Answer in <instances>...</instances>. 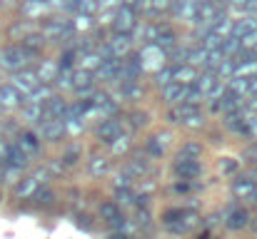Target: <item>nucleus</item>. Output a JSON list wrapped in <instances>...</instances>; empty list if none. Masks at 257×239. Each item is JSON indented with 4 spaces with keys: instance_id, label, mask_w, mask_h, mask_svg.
Instances as JSON below:
<instances>
[{
    "instance_id": "obj_1",
    "label": "nucleus",
    "mask_w": 257,
    "mask_h": 239,
    "mask_svg": "<svg viewBox=\"0 0 257 239\" xmlns=\"http://www.w3.org/2000/svg\"><path fill=\"white\" fill-rule=\"evenodd\" d=\"M35 60L33 53H28L20 43L18 45H5L0 48V70H8V73H20V70H28V65Z\"/></svg>"
},
{
    "instance_id": "obj_2",
    "label": "nucleus",
    "mask_w": 257,
    "mask_h": 239,
    "mask_svg": "<svg viewBox=\"0 0 257 239\" xmlns=\"http://www.w3.org/2000/svg\"><path fill=\"white\" fill-rule=\"evenodd\" d=\"M168 120L175 125H185V127H202L205 125V115L197 110V105H187L180 102L168 112Z\"/></svg>"
},
{
    "instance_id": "obj_3",
    "label": "nucleus",
    "mask_w": 257,
    "mask_h": 239,
    "mask_svg": "<svg viewBox=\"0 0 257 239\" xmlns=\"http://www.w3.org/2000/svg\"><path fill=\"white\" fill-rule=\"evenodd\" d=\"M195 222H197V217H195V212H190V209H168L165 212V227L175 232V234H185V232H190L192 227H195Z\"/></svg>"
},
{
    "instance_id": "obj_4",
    "label": "nucleus",
    "mask_w": 257,
    "mask_h": 239,
    "mask_svg": "<svg viewBox=\"0 0 257 239\" xmlns=\"http://www.w3.org/2000/svg\"><path fill=\"white\" fill-rule=\"evenodd\" d=\"M138 60H140V68H143V70H155V73H158V70L165 68L168 53H165L163 48H158L155 43H148V45L140 50Z\"/></svg>"
},
{
    "instance_id": "obj_5",
    "label": "nucleus",
    "mask_w": 257,
    "mask_h": 239,
    "mask_svg": "<svg viewBox=\"0 0 257 239\" xmlns=\"http://www.w3.org/2000/svg\"><path fill=\"white\" fill-rule=\"evenodd\" d=\"M45 182H48V169H38V172H33L30 177L20 179V184L15 187V194H18L20 199H28V197H33L40 187H45Z\"/></svg>"
},
{
    "instance_id": "obj_6",
    "label": "nucleus",
    "mask_w": 257,
    "mask_h": 239,
    "mask_svg": "<svg viewBox=\"0 0 257 239\" xmlns=\"http://www.w3.org/2000/svg\"><path fill=\"white\" fill-rule=\"evenodd\" d=\"M10 87L18 90L23 97H28V95H33V92L40 87V80L35 75V70H20V73H13Z\"/></svg>"
},
{
    "instance_id": "obj_7",
    "label": "nucleus",
    "mask_w": 257,
    "mask_h": 239,
    "mask_svg": "<svg viewBox=\"0 0 257 239\" xmlns=\"http://www.w3.org/2000/svg\"><path fill=\"white\" fill-rule=\"evenodd\" d=\"M133 33H115L105 45H107V50H110V55L112 58H117V60H122L130 50H133Z\"/></svg>"
},
{
    "instance_id": "obj_8",
    "label": "nucleus",
    "mask_w": 257,
    "mask_h": 239,
    "mask_svg": "<svg viewBox=\"0 0 257 239\" xmlns=\"http://www.w3.org/2000/svg\"><path fill=\"white\" fill-rule=\"evenodd\" d=\"M135 10L130 8V5H120L117 10H115V15H112V28H115V33H133L135 30Z\"/></svg>"
},
{
    "instance_id": "obj_9",
    "label": "nucleus",
    "mask_w": 257,
    "mask_h": 239,
    "mask_svg": "<svg viewBox=\"0 0 257 239\" xmlns=\"http://www.w3.org/2000/svg\"><path fill=\"white\" fill-rule=\"evenodd\" d=\"M70 33H73V23L65 20V18H55V20H50L43 28V38L45 40H65Z\"/></svg>"
},
{
    "instance_id": "obj_10",
    "label": "nucleus",
    "mask_w": 257,
    "mask_h": 239,
    "mask_svg": "<svg viewBox=\"0 0 257 239\" xmlns=\"http://www.w3.org/2000/svg\"><path fill=\"white\" fill-rule=\"evenodd\" d=\"M125 132V122L120 120V117H107V120H102L100 125H97V137L105 142V145H110L117 135H122Z\"/></svg>"
},
{
    "instance_id": "obj_11",
    "label": "nucleus",
    "mask_w": 257,
    "mask_h": 239,
    "mask_svg": "<svg viewBox=\"0 0 257 239\" xmlns=\"http://www.w3.org/2000/svg\"><path fill=\"white\" fill-rule=\"evenodd\" d=\"M100 214H102V219H105L115 232H125V229H127V222H125V217H122V212H120V207H117L115 202H105V204L100 207Z\"/></svg>"
},
{
    "instance_id": "obj_12",
    "label": "nucleus",
    "mask_w": 257,
    "mask_h": 239,
    "mask_svg": "<svg viewBox=\"0 0 257 239\" xmlns=\"http://www.w3.org/2000/svg\"><path fill=\"white\" fill-rule=\"evenodd\" d=\"M13 145H15L28 159H33V157L40 155V137H38L35 132H20L18 140H15Z\"/></svg>"
},
{
    "instance_id": "obj_13",
    "label": "nucleus",
    "mask_w": 257,
    "mask_h": 239,
    "mask_svg": "<svg viewBox=\"0 0 257 239\" xmlns=\"http://www.w3.org/2000/svg\"><path fill=\"white\" fill-rule=\"evenodd\" d=\"M172 172H175V177H180V179H195V177L202 174V164H200V159L177 157V162L172 164Z\"/></svg>"
},
{
    "instance_id": "obj_14",
    "label": "nucleus",
    "mask_w": 257,
    "mask_h": 239,
    "mask_svg": "<svg viewBox=\"0 0 257 239\" xmlns=\"http://www.w3.org/2000/svg\"><path fill=\"white\" fill-rule=\"evenodd\" d=\"M255 189H257V179L252 174H240L232 179V194L240 197V199H252L255 197Z\"/></svg>"
},
{
    "instance_id": "obj_15",
    "label": "nucleus",
    "mask_w": 257,
    "mask_h": 239,
    "mask_svg": "<svg viewBox=\"0 0 257 239\" xmlns=\"http://www.w3.org/2000/svg\"><path fill=\"white\" fill-rule=\"evenodd\" d=\"M172 13L185 23H197V0H172Z\"/></svg>"
},
{
    "instance_id": "obj_16",
    "label": "nucleus",
    "mask_w": 257,
    "mask_h": 239,
    "mask_svg": "<svg viewBox=\"0 0 257 239\" xmlns=\"http://www.w3.org/2000/svg\"><path fill=\"white\" fill-rule=\"evenodd\" d=\"M40 135H43V140H48V142L63 140V135H65L63 120H50V117H45V120L40 122Z\"/></svg>"
},
{
    "instance_id": "obj_17",
    "label": "nucleus",
    "mask_w": 257,
    "mask_h": 239,
    "mask_svg": "<svg viewBox=\"0 0 257 239\" xmlns=\"http://www.w3.org/2000/svg\"><path fill=\"white\" fill-rule=\"evenodd\" d=\"M30 164V159L25 157L13 142H8V147H5V157H3V167H10V169H25Z\"/></svg>"
},
{
    "instance_id": "obj_18",
    "label": "nucleus",
    "mask_w": 257,
    "mask_h": 239,
    "mask_svg": "<svg viewBox=\"0 0 257 239\" xmlns=\"http://www.w3.org/2000/svg\"><path fill=\"white\" fill-rule=\"evenodd\" d=\"M25 105V97L18 92V90H13L10 85H3L0 87V110L5 112V110H15V107H23Z\"/></svg>"
},
{
    "instance_id": "obj_19",
    "label": "nucleus",
    "mask_w": 257,
    "mask_h": 239,
    "mask_svg": "<svg viewBox=\"0 0 257 239\" xmlns=\"http://www.w3.org/2000/svg\"><path fill=\"white\" fill-rule=\"evenodd\" d=\"M92 85H95V75H92V73H85V70H75L73 78H70V90H78V92H83V95L95 92Z\"/></svg>"
},
{
    "instance_id": "obj_20",
    "label": "nucleus",
    "mask_w": 257,
    "mask_h": 239,
    "mask_svg": "<svg viewBox=\"0 0 257 239\" xmlns=\"http://www.w3.org/2000/svg\"><path fill=\"white\" fill-rule=\"evenodd\" d=\"M197 75H200V73H197L195 68H190V65H175V68H172V75H170V82L190 87V85L197 80Z\"/></svg>"
},
{
    "instance_id": "obj_21",
    "label": "nucleus",
    "mask_w": 257,
    "mask_h": 239,
    "mask_svg": "<svg viewBox=\"0 0 257 239\" xmlns=\"http://www.w3.org/2000/svg\"><path fill=\"white\" fill-rule=\"evenodd\" d=\"M217 82H220V78L215 75V70H207V73L197 75V80L192 82V87H195V90H197V92L202 95V100H205V97H207V95L212 92V87H215Z\"/></svg>"
},
{
    "instance_id": "obj_22",
    "label": "nucleus",
    "mask_w": 257,
    "mask_h": 239,
    "mask_svg": "<svg viewBox=\"0 0 257 239\" xmlns=\"http://www.w3.org/2000/svg\"><path fill=\"white\" fill-rule=\"evenodd\" d=\"M185 95H187V87L185 85H177V82H168L165 87H163V100L168 102V105H180V102H185Z\"/></svg>"
},
{
    "instance_id": "obj_23",
    "label": "nucleus",
    "mask_w": 257,
    "mask_h": 239,
    "mask_svg": "<svg viewBox=\"0 0 257 239\" xmlns=\"http://www.w3.org/2000/svg\"><path fill=\"white\" fill-rule=\"evenodd\" d=\"M225 224H227L230 229H242V227H247V224H250V212H247V209H242V207H230Z\"/></svg>"
},
{
    "instance_id": "obj_24",
    "label": "nucleus",
    "mask_w": 257,
    "mask_h": 239,
    "mask_svg": "<svg viewBox=\"0 0 257 239\" xmlns=\"http://www.w3.org/2000/svg\"><path fill=\"white\" fill-rule=\"evenodd\" d=\"M48 10H50L48 0H25L23 3V15L30 18V20H38V18L48 15Z\"/></svg>"
},
{
    "instance_id": "obj_25",
    "label": "nucleus",
    "mask_w": 257,
    "mask_h": 239,
    "mask_svg": "<svg viewBox=\"0 0 257 239\" xmlns=\"http://www.w3.org/2000/svg\"><path fill=\"white\" fill-rule=\"evenodd\" d=\"M58 73H60V68H58V63H53V60H45V63L35 70V75H38V80H40V85H50V82H55Z\"/></svg>"
},
{
    "instance_id": "obj_26",
    "label": "nucleus",
    "mask_w": 257,
    "mask_h": 239,
    "mask_svg": "<svg viewBox=\"0 0 257 239\" xmlns=\"http://www.w3.org/2000/svg\"><path fill=\"white\" fill-rule=\"evenodd\" d=\"M117 70H120V60L110 58L95 70V80H117Z\"/></svg>"
},
{
    "instance_id": "obj_27",
    "label": "nucleus",
    "mask_w": 257,
    "mask_h": 239,
    "mask_svg": "<svg viewBox=\"0 0 257 239\" xmlns=\"http://www.w3.org/2000/svg\"><path fill=\"white\" fill-rule=\"evenodd\" d=\"M257 75V58H247V60H242V63H235V73H232V78H255Z\"/></svg>"
},
{
    "instance_id": "obj_28",
    "label": "nucleus",
    "mask_w": 257,
    "mask_h": 239,
    "mask_svg": "<svg viewBox=\"0 0 257 239\" xmlns=\"http://www.w3.org/2000/svg\"><path fill=\"white\" fill-rule=\"evenodd\" d=\"M252 30H257V18L255 15H247V18L232 23V33H230V38H242V35H247V33H252Z\"/></svg>"
},
{
    "instance_id": "obj_29",
    "label": "nucleus",
    "mask_w": 257,
    "mask_h": 239,
    "mask_svg": "<svg viewBox=\"0 0 257 239\" xmlns=\"http://www.w3.org/2000/svg\"><path fill=\"white\" fill-rule=\"evenodd\" d=\"M102 63H105V60L100 58L97 50H87V53H83V58H80V68H78V70H85V73H92V75H95V70H97Z\"/></svg>"
},
{
    "instance_id": "obj_30",
    "label": "nucleus",
    "mask_w": 257,
    "mask_h": 239,
    "mask_svg": "<svg viewBox=\"0 0 257 239\" xmlns=\"http://www.w3.org/2000/svg\"><path fill=\"white\" fill-rule=\"evenodd\" d=\"M130 145H133V132H130V130H125V132H122V135H117L107 147H110V152H112V155H122V152H127V150H130Z\"/></svg>"
},
{
    "instance_id": "obj_31",
    "label": "nucleus",
    "mask_w": 257,
    "mask_h": 239,
    "mask_svg": "<svg viewBox=\"0 0 257 239\" xmlns=\"http://www.w3.org/2000/svg\"><path fill=\"white\" fill-rule=\"evenodd\" d=\"M87 172H90L92 177H102V174H107V172H110V159L102 157V155L90 157V162H87Z\"/></svg>"
},
{
    "instance_id": "obj_32",
    "label": "nucleus",
    "mask_w": 257,
    "mask_h": 239,
    "mask_svg": "<svg viewBox=\"0 0 257 239\" xmlns=\"http://www.w3.org/2000/svg\"><path fill=\"white\" fill-rule=\"evenodd\" d=\"M45 43H48V40H45L43 35H33V33H28V35L23 38V43H20V45H23V48H25L28 53L38 55V53H40V50L45 48Z\"/></svg>"
},
{
    "instance_id": "obj_33",
    "label": "nucleus",
    "mask_w": 257,
    "mask_h": 239,
    "mask_svg": "<svg viewBox=\"0 0 257 239\" xmlns=\"http://www.w3.org/2000/svg\"><path fill=\"white\" fill-rule=\"evenodd\" d=\"M165 147H168V135H158V137L148 140V155H153V157H163Z\"/></svg>"
},
{
    "instance_id": "obj_34",
    "label": "nucleus",
    "mask_w": 257,
    "mask_h": 239,
    "mask_svg": "<svg viewBox=\"0 0 257 239\" xmlns=\"http://www.w3.org/2000/svg\"><path fill=\"white\" fill-rule=\"evenodd\" d=\"M50 97H53L50 85H40V87H38L33 95H28V97H25V102H30V105H45Z\"/></svg>"
},
{
    "instance_id": "obj_35",
    "label": "nucleus",
    "mask_w": 257,
    "mask_h": 239,
    "mask_svg": "<svg viewBox=\"0 0 257 239\" xmlns=\"http://www.w3.org/2000/svg\"><path fill=\"white\" fill-rule=\"evenodd\" d=\"M232 95H237V97H247V87H250V80H245V78H230L227 80V85H225Z\"/></svg>"
},
{
    "instance_id": "obj_36",
    "label": "nucleus",
    "mask_w": 257,
    "mask_h": 239,
    "mask_svg": "<svg viewBox=\"0 0 257 239\" xmlns=\"http://www.w3.org/2000/svg\"><path fill=\"white\" fill-rule=\"evenodd\" d=\"M43 117H45V110H43V105H25L23 107V120L25 122H43Z\"/></svg>"
},
{
    "instance_id": "obj_37",
    "label": "nucleus",
    "mask_w": 257,
    "mask_h": 239,
    "mask_svg": "<svg viewBox=\"0 0 257 239\" xmlns=\"http://www.w3.org/2000/svg\"><path fill=\"white\" fill-rule=\"evenodd\" d=\"M200 155H202V145H200V142H185V145L180 147V155H177V157L200 159Z\"/></svg>"
},
{
    "instance_id": "obj_38",
    "label": "nucleus",
    "mask_w": 257,
    "mask_h": 239,
    "mask_svg": "<svg viewBox=\"0 0 257 239\" xmlns=\"http://www.w3.org/2000/svg\"><path fill=\"white\" fill-rule=\"evenodd\" d=\"M97 8H100L97 0H78V3H75V13H78V15H90V18H92V15L97 13Z\"/></svg>"
},
{
    "instance_id": "obj_39",
    "label": "nucleus",
    "mask_w": 257,
    "mask_h": 239,
    "mask_svg": "<svg viewBox=\"0 0 257 239\" xmlns=\"http://www.w3.org/2000/svg\"><path fill=\"white\" fill-rule=\"evenodd\" d=\"M155 45H158V48H163V50L172 48V45H175V33L168 30V28H163V30H160V35L155 38Z\"/></svg>"
},
{
    "instance_id": "obj_40",
    "label": "nucleus",
    "mask_w": 257,
    "mask_h": 239,
    "mask_svg": "<svg viewBox=\"0 0 257 239\" xmlns=\"http://www.w3.org/2000/svg\"><path fill=\"white\" fill-rule=\"evenodd\" d=\"M115 197H117V207L120 204H135V192H133V187H122V189H115Z\"/></svg>"
},
{
    "instance_id": "obj_41",
    "label": "nucleus",
    "mask_w": 257,
    "mask_h": 239,
    "mask_svg": "<svg viewBox=\"0 0 257 239\" xmlns=\"http://www.w3.org/2000/svg\"><path fill=\"white\" fill-rule=\"evenodd\" d=\"M30 199H33L35 204H50V202L55 199V194H53V192H50L48 187H40V189H38V192H35V194H33Z\"/></svg>"
},
{
    "instance_id": "obj_42",
    "label": "nucleus",
    "mask_w": 257,
    "mask_h": 239,
    "mask_svg": "<svg viewBox=\"0 0 257 239\" xmlns=\"http://www.w3.org/2000/svg\"><path fill=\"white\" fill-rule=\"evenodd\" d=\"M237 40H240V50H255V45H257V30L247 33V35H242V38H237Z\"/></svg>"
},
{
    "instance_id": "obj_43",
    "label": "nucleus",
    "mask_w": 257,
    "mask_h": 239,
    "mask_svg": "<svg viewBox=\"0 0 257 239\" xmlns=\"http://www.w3.org/2000/svg\"><path fill=\"white\" fill-rule=\"evenodd\" d=\"M95 23H92V18L90 15H78L75 20H73V30H90Z\"/></svg>"
},
{
    "instance_id": "obj_44",
    "label": "nucleus",
    "mask_w": 257,
    "mask_h": 239,
    "mask_svg": "<svg viewBox=\"0 0 257 239\" xmlns=\"http://www.w3.org/2000/svg\"><path fill=\"white\" fill-rule=\"evenodd\" d=\"M140 87H138V82H122V95L125 97H140Z\"/></svg>"
},
{
    "instance_id": "obj_45",
    "label": "nucleus",
    "mask_w": 257,
    "mask_h": 239,
    "mask_svg": "<svg viewBox=\"0 0 257 239\" xmlns=\"http://www.w3.org/2000/svg\"><path fill=\"white\" fill-rule=\"evenodd\" d=\"M170 75H172V68H168V65H165L163 70H158V78H155V82H158L160 87H165V85L170 82Z\"/></svg>"
},
{
    "instance_id": "obj_46",
    "label": "nucleus",
    "mask_w": 257,
    "mask_h": 239,
    "mask_svg": "<svg viewBox=\"0 0 257 239\" xmlns=\"http://www.w3.org/2000/svg\"><path fill=\"white\" fill-rule=\"evenodd\" d=\"M247 97H257V75L250 78V87H247Z\"/></svg>"
},
{
    "instance_id": "obj_47",
    "label": "nucleus",
    "mask_w": 257,
    "mask_h": 239,
    "mask_svg": "<svg viewBox=\"0 0 257 239\" xmlns=\"http://www.w3.org/2000/svg\"><path fill=\"white\" fill-rule=\"evenodd\" d=\"M120 3H122V0H97V5H102V8H112V5L120 8Z\"/></svg>"
},
{
    "instance_id": "obj_48",
    "label": "nucleus",
    "mask_w": 257,
    "mask_h": 239,
    "mask_svg": "<svg viewBox=\"0 0 257 239\" xmlns=\"http://www.w3.org/2000/svg\"><path fill=\"white\" fill-rule=\"evenodd\" d=\"M222 167H225V172H235V169H237V162H230V159H225V162H222Z\"/></svg>"
},
{
    "instance_id": "obj_49",
    "label": "nucleus",
    "mask_w": 257,
    "mask_h": 239,
    "mask_svg": "<svg viewBox=\"0 0 257 239\" xmlns=\"http://www.w3.org/2000/svg\"><path fill=\"white\" fill-rule=\"evenodd\" d=\"M107 239H127V234H125V232H112Z\"/></svg>"
},
{
    "instance_id": "obj_50",
    "label": "nucleus",
    "mask_w": 257,
    "mask_h": 239,
    "mask_svg": "<svg viewBox=\"0 0 257 239\" xmlns=\"http://www.w3.org/2000/svg\"><path fill=\"white\" fill-rule=\"evenodd\" d=\"M230 3H232V5H237V8H245L250 0H230Z\"/></svg>"
},
{
    "instance_id": "obj_51",
    "label": "nucleus",
    "mask_w": 257,
    "mask_h": 239,
    "mask_svg": "<svg viewBox=\"0 0 257 239\" xmlns=\"http://www.w3.org/2000/svg\"><path fill=\"white\" fill-rule=\"evenodd\" d=\"M122 3H125V5H130V8H133V5H140V0H122Z\"/></svg>"
},
{
    "instance_id": "obj_52",
    "label": "nucleus",
    "mask_w": 257,
    "mask_h": 239,
    "mask_svg": "<svg viewBox=\"0 0 257 239\" xmlns=\"http://www.w3.org/2000/svg\"><path fill=\"white\" fill-rule=\"evenodd\" d=\"M252 162H255V164H257V150H255V152H252Z\"/></svg>"
},
{
    "instance_id": "obj_53",
    "label": "nucleus",
    "mask_w": 257,
    "mask_h": 239,
    "mask_svg": "<svg viewBox=\"0 0 257 239\" xmlns=\"http://www.w3.org/2000/svg\"><path fill=\"white\" fill-rule=\"evenodd\" d=\"M252 202H255V204H257V189H255V197H252Z\"/></svg>"
},
{
    "instance_id": "obj_54",
    "label": "nucleus",
    "mask_w": 257,
    "mask_h": 239,
    "mask_svg": "<svg viewBox=\"0 0 257 239\" xmlns=\"http://www.w3.org/2000/svg\"><path fill=\"white\" fill-rule=\"evenodd\" d=\"M0 177H3V164H0Z\"/></svg>"
},
{
    "instance_id": "obj_55",
    "label": "nucleus",
    "mask_w": 257,
    "mask_h": 239,
    "mask_svg": "<svg viewBox=\"0 0 257 239\" xmlns=\"http://www.w3.org/2000/svg\"><path fill=\"white\" fill-rule=\"evenodd\" d=\"M0 78H3V70H0Z\"/></svg>"
},
{
    "instance_id": "obj_56",
    "label": "nucleus",
    "mask_w": 257,
    "mask_h": 239,
    "mask_svg": "<svg viewBox=\"0 0 257 239\" xmlns=\"http://www.w3.org/2000/svg\"><path fill=\"white\" fill-rule=\"evenodd\" d=\"M0 112H3V110H0Z\"/></svg>"
},
{
    "instance_id": "obj_57",
    "label": "nucleus",
    "mask_w": 257,
    "mask_h": 239,
    "mask_svg": "<svg viewBox=\"0 0 257 239\" xmlns=\"http://www.w3.org/2000/svg\"><path fill=\"white\" fill-rule=\"evenodd\" d=\"M255 18H257V15H255Z\"/></svg>"
}]
</instances>
